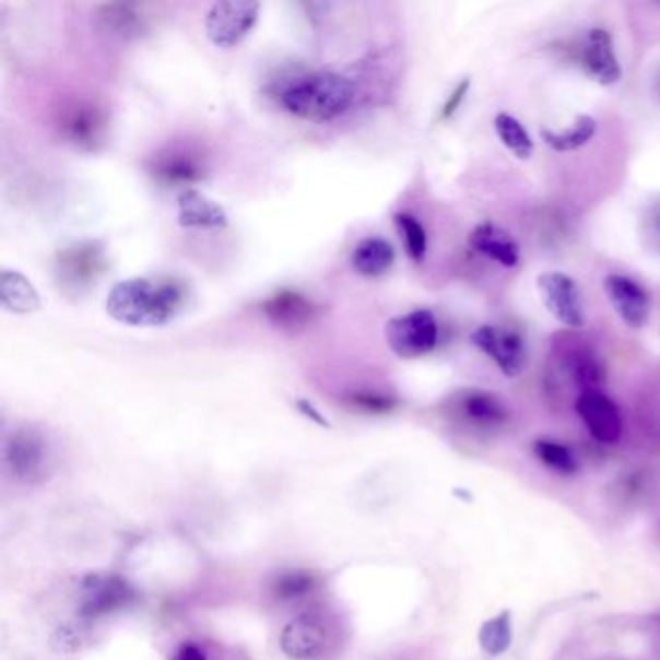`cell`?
<instances>
[{
  "instance_id": "f546056e",
  "label": "cell",
  "mask_w": 660,
  "mask_h": 660,
  "mask_svg": "<svg viewBox=\"0 0 660 660\" xmlns=\"http://www.w3.org/2000/svg\"><path fill=\"white\" fill-rule=\"evenodd\" d=\"M347 399L351 405L361 409L364 413H373V415L390 413L391 409L396 406V399L384 396V393H376V391H353V393H349Z\"/></svg>"
},
{
  "instance_id": "5b68a950",
  "label": "cell",
  "mask_w": 660,
  "mask_h": 660,
  "mask_svg": "<svg viewBox=\"0 0 660 660\" xmlns=\"http://www.w3.org/2000/svg\"><path fill=\"white\" fill-rule=\"evenodd\" d=\"M440 328L432 310L419 308L391 318L386 326L388 345L401 358L428 355L438 345Z\"/></svg>"
},
{
  "instance_id": "6da1fadb",
  "label": "cell",
  "mask_w": 660,
  "mask_h": 660,
  "mask_svg": "<svg viewBox=\"0 0 660 660\" xmlns=\"http://www.w3.org/2000/svg\"><path fill=\"white\" fill-rule=\"evenodd\" d=\"M187 285L173 278H130L113 285L107 314L132 328H155L173 322L187 305Z\"/></svg>"
},
{
  "instance_id": "d6a6232c",
  "label": "cell",
  "mask_w": 660,
  "mask_h": 660,
  "mask_svg": "<svg viewBox=\"0 0 660 660\" xmlns=\"http://www.w3.org/2000/svg\"><path fill=\"white\" fill-rule=\"evenodd\" d=\"M173 660H208V655L202 647H198L196 644H185L178 647Z\"/></svg>"
},
{
  "instance_id": "52a82bcc",
  "label": "cell",
  "mask_w": 660,
  "mask_h": 660,
  "mask_svg": "<svg viewBox=\"0 0 660 660\" xmlns=\"http://www.w3.org/2000/svg\"><path fill=\"white\" fill-rule=\"evenodd\" d=\"M10 473L20 483L42 484L51 473L49 444L34 428H20L10 436L4 448Z\"/></svg>"
},
{
  "instance_id": "7c38bea8",
  "label": "cell",
  "mask_w": 660,
  "mask_h": 660,
  "mask_svg": "<svg viewBox=\"0 0 660 660\" xmlns=\"http://www.w3.org/2000/svg\"><path fill=\"white\" fill-rule=\"evenodd\" d=\"M577 415L581 416L594 440L616 444L622 438V415L612 399L601 390H585L577 398Z\"/></svg>"
},
{
  "instance_id": "9a60e30c",
  "label": "cell",
  "mask_w": 660,
  "mask_h": 660,
  "mask_svg": "<svg viewBox=\"0 0 660 660\" xmlns=\"http://www.w3.org/2000/svg\"><path fill=\"white\" fill-rule=\"evenodd\" d=\"M581 64L597 84L614 85L622 80V67L614 52V43L606 30L593 27L581 47Z\"/></svg>"
},
{
  "instance_id": "ffe728a7",
  "label": "cell",
  "mask_w": 660,
  "mask_h": 660,
  "mask_svg": "<svg viewBox=\"0 0 660 660\" xmlns=\"http://www.w3.org/2000/svg\"><path fill=\"white\" fill-rule=\"evenodd\" d=\"M0 300L2 306L16 314L37 313L42 308V298L20 271L2 270L0 273Z\"/></svg>"
},
{
  "instance_id": "836d02e7",
  "label": "cell",
  "mask_w": 660,
  "mask_h": 660,
  "mask_svg": "<svg viewBox=\"0 0 660 660\" xmlns=\"http://www.w3.org/2000/svg\"><path fill=\"white\" fill-rule=\"evenodd\" d=\"M298 409L305 413L306 416H310L314 423L322 424V426H328V421H323V416L314 409L308 401H298Z\"/></svg>"
},
{
  "instance_id": "d6986e66",
  "label": "cell",
  "mask_w": 660,
  "mask_h": 660,
  "mask_svg": "<svg viewBox=\"0 0 660 660\" xmlns=\"http://www.w3.org/2000/svg\"><path fill=\"white\" fill-rule=\"evenodd\" d=\"M396 262L393 246L381 237H366L355 246L351 255V266L358 275L380 278Z\"/></svg>"
},
{
  "instance_id": "e0dca14e",
  "label": "cell",
  "mask_w": 660,
  "mask_h": 660,
  "mask_svg": "<svg viewBox=\"0 0 660 660\" xmlns=\"http://www.w3.org/2000/svg\"><path fill=\"white\" fill-rule=\"evenodd\" d=\"M178 223L187 229H225L229 221L220 203L188 188L178 196Z\"/></svg>"
},
{
  "instance_id": "8992f818",
  "label": "cell",
  "mask_w": 660,
  "mask_h": 660,
  "mask_svg": "<svg viewBox=\"0 0 660 660\" xmlns=\"http://www.w3.org/2000/svg\"><path fill=\"white\" fill-rule=\"evenodd\" d=\"M260 9V2L252 0L215 2L205 16V35L215 47L233 49L255 30Z\"/></svg>"
},
{
  "instance_id": "d590c367",
  "label": "cell",
  "mask_w": 660,
  "mask_h": 660,
  "mask_svg": "<svg viewBox=\"0 0 660 660\" xmlns=\"http://www.w3.org/2000/svg\"><path fill=\"white\" fill-rule=\"evenodd\" d=\"M657 92H659L660 95V74L659 78H657Z\"/></svg>"
},
{
  "instance_id": "2e32d148",
  "label": "cell",
  "mask_w": 660,
  "mask_h": 660,
  "mask_svg": "<svg viewBox=\"0 0 660 660\" xmlns=\"http://www.w3.org/2000/svg\"><path fill=\"white\" fill-rule=\"evenodd\" d=\"M260 308L273 326L291 331L303 330L318 314V306L314 305L306 295L293 288H283L273 293L271 297L263 300Z\"/></svg>"
},
{
  "instance_id": "4dcf8cb0",
  "label": "cell",
  "mask_w": 660,
  "mask_h": 660,
  "mask_svg": "<svg viewBox=\"0 0 660 660\" xmlns=\"http://www.w3.org/2000/svg\"><path fill=\"white\" fill-rule=\"evenodd\" d=\"M469 87H471V80H469V78H465V80H461V82H459L458 87L451 92L448 102H446L444 109H441V119H449V117H453V115L458 113L459 107H461V103H463V99L467 97Z\"/></svg>"
},
{
  "instance_id": "e575fe53",
  "label": "cell",
  "mask_w": 660,
  "mask_h": 660,
  "mask_svg": "<svg viewBox=\"0 0 660 660\" xmlns=\"http://www.w3.org/2000/svg\"><path fill=\"white\" fill-rule=\"evenodd\" d=\"M651 223L655 233H657V235H660V205H657V208H655V212H652L651 215Z\"/></svg>"
},
{
  "instance_id": "484cf974",
  "label": "cell",
  "mask_w": 660,
  "mask_h": 660,
  "mask_svg": "<svg viewBox=\"0 0 660 660\" xmlns=\"http://www.w3.org/2000/svg\"><path fill=\"white\" fill-rule=\"evenodd\" d=\"M463 415L476 424H499L506 419V406L502 405L499 399L484 391H471L461 401Z\"/></svg>"
},
{
  "instance_id": "3957f363",
  "label": "cell",
  "mask_w": 660,
  "mask_h": 660,
  "mask_svg": "<svg viewBox=\"0 0 660 660\" xmlns=\"http://www.w3.org/2000/svg\"><path fill=\"white\" fill-rule=\"evenodd\" d=\"M107 270L109 258L99 240H80L67 246L57 252L52 262L55 280L67 295H82L94 287Z\"/></svg>"
},
{
  "instance_id": "83f0119b",
  "label": "cell",
  "mask_w": 660,
  "mask_h": 660,
  "mask_svg": "<svg viewBox=\"0 0 660 660\" xmlns=\"http://www.w3.org/2000/svg\"><path fill=\"white\" fill-rule=\"evenodd\" d=\"M534 453L544 465L551 467L558 473L574 474L579 469L574 451L558 441L537 440L534 441Z\"/></svg>"
},
{
  "instance_id": "7402d4cb",
  "label": "cell",
  "mask_w": 660,
  "mask_h": 660,
  "mask_svg": "<svg viewBox=\"0 0 660 660\" xmlns=\"http://www.w3.org/2000/svg\"><path fill=\"white\" fill-rule=\"evenodd\" d=\"M99 20L105 32L122 39L138 37L145 30L144 16L135 10L134 4H122V2L105 4L99 10Z\"/></svg>"
},
{
  "instance_id": "cb8c5ba5",
  "label": "cell",
  "mask_w": 660,
  "mask_h": 660,
  "mask_svg": "<svg viewBox=\"0 0 660 660\" xmlns=\"http://www.w3.org/2000/svg\"><path fill=\"white\" fill-rule=\"evenodd\" d=\"M494 128L499 142L516 155L517 160H529L533 155L534 144L527 128L508 113H498L494 119Z\"/></svg>"
},
{
  "instance_id": "44dd1931",
  "label": "cell",
  "mask_w": 660,
  "mask_h": 660,
  "mask_svg": "<svg viewBox=\"0 0 660 660\" xmlns=\"http://www.w3.org/2000/svg\"><path fill=\"white\" fill-rule=\"evenodd\" d=\"M594 132H597V120L591 115H577L576 120L562 130L541 128V138L542 142L554 152L566 153L576 152L585 144H589Z\"/></svg>"
},
{
  "instance_id": "5bb4252c",
  "label": "cell",
  "mask_w": 660,
  "mask_h": 660,
  "mask_svg": "<svg viewBox=\"0 0 660 660\" xmlns=\"http://www.w3.org/2000/svg\"><path fill=\"white\" fill-rule=\"evenodd\" d=\"M82 591L84 599L80 610L85 618H97L122 609L134 594L127 579L115 576H90L82 584Z\"/></svg>"
},
{
  "instance_id": "4fadbf2b",
  "label": "cell",
  "mask_w": 660,
  "mask_h": 660,
  "mask_svg": "<svg viewBox=\"0 0 660 660\" xmlns=\"http://www.w3.org/2000/svg\"><path fill=\"white\" fill-rule=\"evenodd\" d=\"M602 287L622 322L635 330L644 328L651 314V297L637 281L614 273L604 280Z\"/></svg>"
},
{
  "instance_id": "7a4b0ae2",
  "label": "cell",
  "mask_w": 660,
  "mask_h": 660,
  "mask_svg": "<svg viewBox=\"0 0 660 660\" xmlns=\"http://www.w3.org/2000/svg\"><path fill=\"white\" fill-rule=\"evenodd\" d=\"M281 105L298 119L330 122L355 102V85L335 72H314L281 92Z\"/></svg>"
},
{
  "instance_id": "603a6c76",
  "label": "cell",
  "mask_w": 660,
  "mask_h": 660,
  "mask_svg": "<svg viewBox=\"0 0 660 660\" xmlns=\"http://www.w3.org/2000/svg\"><path fill=\"white\" fill-rule=\"evenodd\" d=\"M566 366L574 380L584 386V391L599 390V386L604 381V368L589 349H569L566 353Z\"/></svg>"
},
{
  "instance_id": "9c48e42d",
  "label": "cell",
  "mask_w": 660,
  "mask_h": 660,
  "mask_svg": "<svg viewBox=\"0 0 660 660\" xmlns=\"http://www.w3.org/2000/svg\"><path fill=\"white\" fill-rule=\"evenodd\" d=\"M537 288L541 293L546 310L567 328H581L585 323V306L581 291L576 281L562 271H544L537 278Z\"/></svg>"
},
{
  "instance_id": "ac0fdd59",
  "label": "cell",
  "mask_w": 660,
  "mask_h": 660,
  "mask_svg": "<svg viewBox=\"0 0 660 660\" xmlns=\"http://www.w3.org/2000/svg\"><path fill=\"white\" fill-rule=\"evenodd\" d=\"M469 245L474 252L486 256L488 260L499 263L504 268H516L521 260V250H519L516 238L488 221L476 225L471 231Z\"/></svg>"
},
{
  "instance_id": "f1b7e54d",
  "label": "cell",
  "mask_w": 660,
  "mask_h": 660,
  "mask_svg": "<svg viewBox=\"0 0 660 660\" xmlns=\"http://www.w3.org/2000/svg\"><path fill=\"white\" fill-rule=\"evenodd\" d=\"M314 589V577L306 571H288L275 581L273 593L280 601H297Z\"/></svg>"
},
{
  "instance_id": "1f68e13d",
  "label": "cell",
  "mask_w": 660,
  "mask_h": 660,
  "mask_svg": "<svg viewBox=\"0 0 660 660\" xmlns=\"http://www.w3.org/2000/svg\"><path fill=\"white\" fill-rule=\"evenodd\" d=\"M55 645L59 647L60 651H74L80 645V635L72 627H60L59 632L55 634Z\"/></svg>"
},
{
  "instance_id": "d4e9b609",
  "label": "cell",
  "mask_w": 660,
  "mask_h": 660,
  "mask_svg": "<svg viewBox=\"0 0 660 660\" xmlns=\"http://www.w3.org/2000/svg\"><path fill=\"white\" fill-rule=\"evenodd\" d=\"M511 639H514V629H511L509 610H502L498 616L484 622L479 632L481 649L491 657H499L508 651Z\"/></svg>"
},
{
  "instance_id": "8fae6325",
  "label": "cell",
  "mask_w": 660,
  "mask_h": 660,
  "mask_svg": "<svg viewBox=\"0 0 660 660\" xmlns=\"http://www.w3.org/2000/svg\"><path fill=\"white\" fill-rule=\"evenodd\" d=\"M281 651L291 660H316L328 647V627L316 614H300L283 627Z\"/></svg>"
},
{
  "instance_id": "277c9868",
  "label": "cell",
  "mask_w": 660,
  "mask_h": 660,
  "mask_svg": "<svg viewBox=\"0 0 660 660\" xmlns=\"http://www.w3.org/2000/svg\"><path fill=\"white\" fill-rule=\"evenodd\" d=\"M60 135L80 152L102 150L109 134V113L94 99H78L60 110Z\"/></svg>"
},
{
  "instance_id": "30bf717a",
  "label": "cell",
  "mask_w": 660,
  "mask_h": 660,
  "mask_svg": "<svg viewBox=\"0 0 660 660\" xmlns=\"http://www.w3.org/2000/svg\"><path fill=\"white\" fill-rule=\"evenodd\" d=\"M471 341L474 347L491 356L504 376L517 378L526 373L527 347L516 331L498 326H481L471 333Z\"/></svg>"
},
{
  "instance_id": "4316f807",
  "label": "cell",
  "mask_w": 660,
  "mask_h": 660,
  "mask_svg": "<svg viewBox=\"0 0 660 660\" xmlns=\"http://www.w3.org/2000/svg\"><path fill=\"white\" fill-rule=\"evenodd\" d=\"M393 221H396L401 240L405 245L406 255L411 260L421 262L428 248V237H426L423 223L409 213H398Z\"/></svg>"
},
{
  "instance_id": "ba28073f",
  "label": "cell",
  "mask_w": 660,
  "mask_h": 660,
  "mask_svg": "<svg viewBox=\"0 0 660 660\" xmlns=\"http://www.w3.org/2000/svg\"><path fill=\"white\" fill-rule=\"evenodd\" d=\"M148 173L163 187L187 188L202 182L208 175V165L198 150L175 145L155 153L148 162Z\"/></svg>"
}]
</instances>
